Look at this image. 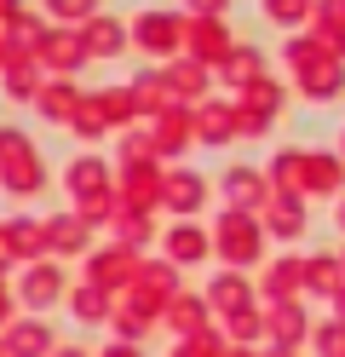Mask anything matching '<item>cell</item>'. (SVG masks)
<instances>
[{
  "label": "cell",
  "instance_id": "obj_1",
  "mask_svg": "<svg viewBox=\"0 0 345 357\" xmlns=\"http://www.w3.org/2000/svg\"><path fill=\"white\" fill-rule=\"evenodd\" d=\"M75 40H81L86 58H115V52L127 47V29L115 24V17H86V29H81Z\"/></svg>",
  "mask_w": 345,
  "mask_h": 357
},
{
  "label": "cell",
  "instance_id": "obj_2",
  "mask_svg": "<svg viewBox=\"0 0 345 357\" xmlns=\"http://www.w3.org/2000/svg\"><path fill=\"white\" fill-rule=\"evenodd\" d=\"M190 47H196L201 63H219L224 52H236V47H230V35L213 24V17H196V24H190Z\"/></svg>",
  "mask_w": 345,
  "mask_h": 357
},
{
  "label": "cell",
  "instance_id": "obj_3",
  "mask_svg": "<svg viewBox=\"0 0 345 357\" xmlns=\"http://www.w3.org/2000/svg\"><path fill=\"white\" fill-rule=\"evenodd\" d=\"M138 40H144L150 52H167L173 40H178V17H167V12H144V17H138Z\"/></svg>",
  "mask_w": 345,
  "mask_h": 357
},
{
  "label": "cell",
  "instance_id": "obj_4",
  "mask_svg": "<svg viewBox=\"0 0 345 357\" xmlns=\"http://www.w3.org/2000/svg\"><path fill=\"white\" fill-rule=\"evenodd\" d=\"M86 52H81V40L75 35H52L46 40V63H58V70H69V63H81Z\"/></svg>",
  "mask_w": 345,
  "mask_h": 357
},
{
  "label": "cell",
  "instance_id": "obj_5",
  "mask_svg": "<svg viewBox=\"0 0 345 357\" xmlns=\"http://www.w3.org/2000/svg\"><path fill=\"white\" fill-rule=\"evenodd\" d=\"M236 52H242V58H230V63H224V75H230V81H253V70H259V58H253L247 47H236Z\"/></svg>",
  "mask_w": 345,
  "mask_h": 357
},
{
  "label": "cell",
  "instance_id": "obj_6",
  "mask_svg": "<svg viewBox=\"0 0 345 357\" xmlns=\"http://www.w3.org/2000/svg\"><path fill=\"white\" fill-rule=\"evenodd\" d=\"M46 6H52L58 17H92V6H98V0H46Z\"/></svg>",
  "mask_w": 345,
  "mask_h": 357
},
{
  "label": "cell",
  "instance_id": "obj_7",
  "mask_svg": "<svg viewBox=\"0 0 345 357\" xmlns=\"http://www.w3.org/2000/svg\"><path fill=\"white\" fill-rule=\"evenodd\" d=\"M184 6H190L196 17H224V12H230V0H184Z\"/></svg>",
  "mask_w": 345,
  "mask_h": 357
}]
</instances>
